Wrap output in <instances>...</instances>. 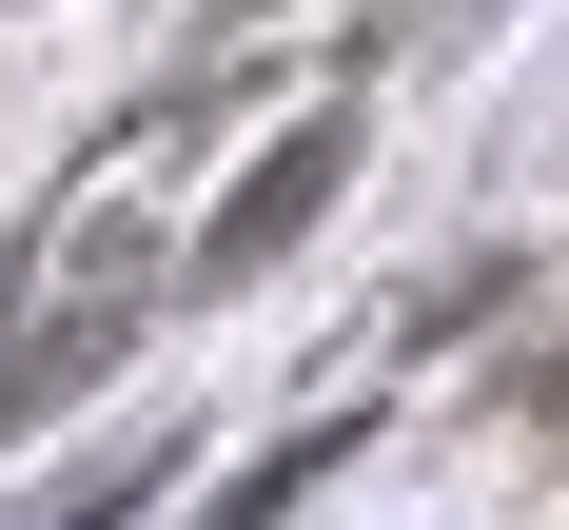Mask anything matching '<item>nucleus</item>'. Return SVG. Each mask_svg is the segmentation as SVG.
I'll return each instance as SVG.
<instances>
[{
	"mask_svg": "<svg viewBox=\"0 0 569 530\" xmlns=\"http://www.w3.org/2000/svg\"><path fill=\"white\" fill-rule=\"evenodd\" d=\"M353 177V118H315V138H276V158L236 177V217H217V276H256V256H276L295 217H315V197H335Z\"/></svg>",
	"mask_w": 569,
	"mask_h": 530,
	"instance_id": "nucleus-1",
	"label": "nucleus"
},
{
	"mask_svg": "<svg viewBox=\"0 0 569 530\" xmlns=\"http://www.w3.org/2000/svg\"><path fill=\"white\" fill-rule=\"evenodd\" d=\"M550 393H569V373H550Z\"/></svg>",
	"mask_w": 569,
	"mask_h": 530,
	"instance_id": "nucleus-2",
	"label": "nucleus"
}]
</instances>
